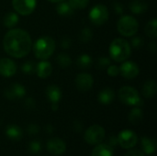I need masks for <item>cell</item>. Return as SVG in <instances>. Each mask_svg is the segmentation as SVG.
I'll list each match as a JSON object with an SVG mask.
<instances>
[{"mask_svg": "<svg viewBox=\"0 0 157 156\" xmlns=\"http://www.w3.org/2000/svg\"><path fill=\"white\" fill-rule=\"evenodd\" d=\"M5 51L13 58H23L32 49V40L29 34L21 29L8 30L3 39Z\"/></svg>", "mask_w": 157, "mask_h": 156, "instance_id": "6da1fadb", "label": "cell"}, {"mask_svg": "<svg viewBox=\"0 0 157 156\" xmlns=\"http://www.w3.org/2000/svg\"><path fill=\"white\" fill-rule=\"evenodd\" d=\"M55 50V41L50 36L40 37L36 40L33 45V52L37 59L47 60L49 59Z\"/></svg>", "mask_w": 157, "mask_h": 156, "instance_id": "7a4b0ae2", "label": "cell"}, {"mask_svg": "<svg viewBox=\"0 0 157 156\" xmlns=\"http://www.w3.org/2000/svg\"><path fill=\"white\" fill-rule=\"evenodd\" d=\"M132 52L131 45L123 39H115L109 46L110 58L115 62L121 63L126 61Z\"/></svg>", "mask_w": 157, "mask_h": 156, "instance_id": "3957f363", "label": "cell"}, {"mask_svg": "<svg viewBox=\"0 0 157 156\" xmlns=\"http://www.w3.org/2000/svg\"><path fill=\"white\" fill-rule=\"evenodd\" d=\"M118 31L124 37H132L139 29L138 20L132 16H122L118 21Z\"/></svg>", "mask_w": 157, "mask_h": 156, "instance_id": "277c9868", "label": "cell"}, {"mask_svg": "<svg viewBox=\"0 0 157 156\" xmlns=\"http://www.w3.org/2000/svg\"><path fill=\"white\" fill-rule=\"evenodd\" d=\"M120 100L128 106H134L141 108L144 105V101L139 96L137 90L132 86H123L119 91Z\"/></svg>", "mask_w": 157, "mask_h": 156, "instance_id": "5b68a950", "label": "cell"}, {"mask_svg": "<svg viewBox=\"0 0 157 156\" xmlns=\"http://www.w3.org/2000/svg\"><path fill=\"white\" fill-rule=\"evenodd\" d=\"M105 130L99 125H93L89 127L85 132V140L90 145H97L102 143L105 139Z\"/></svg>", "mask_w": 157, "mask_h": 156, "instance_id": "8992f818", "label": "cell"}, {"mask_svg": "<svg viewBox=\"0 0 157 156\" xmlns=\"http://www.w3.org/2000/svg\"><path fill=\"white\" fill-rule=\"evenodd\" d=\"M109 16V9L104 5H96L89 12V18L94 25L99 26L108 21Z\"/></svg>", "mask_w": 157, "mask_h": 156, "instance_id": "52a82bcc", "label": "cell"}, {"mask_svg": "<svg viewBox=\"0 0 157 156\" xmlns=\"http://www.w3.org/2000/svg\"><path fill=\"white\" fill-rule=\"evenodd\" d=\"M118 143L123 149H130L134 147L138 143L137 134L130 130H124L118 135Z\"/></svg>", "mask_w": 157, "mask_h": 156, "instance_id": "ba28073f", "label": "cell"}, {"mask_svg": "<svg viewBox=\"0 0 157 156\" xmlns=\"http://www.w3.org/2000/svg\"><path fill=\"white\" fill-rule=\"evenodd\" d=\"M36 5V0H12V6L15 11L21 16L30 15L34 11Z\"/></svg>", "mask_w": 157, "mask_h": 156, "instance_id": "9c48e42d", "label": "cell"}, {"mask_svg": "<svg viewBox=\"0 0 157 156\" xmlns=\"http://www.w3.org/2000/svg\"><path fill=\"white\" fill-rule=\"evenodd\" d=\"M120 73L126 79H133L136 76H138L140 73V69L135 63L128 61V62H124L121 64L120 68Z\"/></svg>", "mask_w": 157, "mask_h": 156, "instance_id": "30bf717a", "label": "cell"}, {"mask_svg": "<svg viewBox=\"0 0 157 156\" xmlns=\"http://www.w3.org/2000/svg\"><path fill=\"white\" fill-rule=\"evenodd\" d=\"M94 84L93 76L86 73H81L79 74L75 78V86L78 88V90L86 92L92 88Z\"/></svg>", "mask_w": 157, "mask_h": 156, "instance_id": "8fae6325", "label": "cell"}, {"mask_svg": "<svg viewBox=\"0 0 157 156\" xmlns=\"http://www.w3.org/2000/svg\"><path fill=\"white\" fill-rule=\"evenodd\" d=\"M47 150L53 155H61L66 150L65 143L59 138H52L47 142Z\"/></svg>", "mask_w": 157, "mask_h": 156, "instance_id": "7c38bea8", "label": "cell"}, {"mask_svg": "<svg viewBox=\"0 0 157 156\" xmlns=\"http://www.w3.org/2000/svg\"><path fill=\"white\" fill-rule=\"evenodd\" d=\"M17 72L16 63L8 58H0V74L4 77H11Z\"/></svg>", "mask_w": 157, "mask_h": 156, "instance_id": "4fadbf2b", "label": "cell"}, {"mask_svg": "<svg viewBox=\"0 0 157 156\" xmlns=\"http://www.w3.org/2000/svg\"><path fill=\"white\" fill-rule=\"evenodd\" d=\"M25 95H26V89L20 84H14L11 86L7 87L5 91L6 97L10 100L21 99Z\"/></svg>", "mask_w": 157, "mask_h": 156, "instance_id": "5bb4252c", "label": "cell"}, {"mask_svg": "<svg viewBox=\"0 0 157 156\" xmlns=\"http://www.w3.org/2000/svg\"><path fill=\"white\" fill-rule=\"evenodd\" d=\"M46 96L52 105H58L62 97V91L59 86L51 85L46 88Z\"/></svg>", "mask_w": 157, "mask_h": 156, "instance_id": "9a60e30c", "label": "cell"}, {"mask_svg": "<svg viewBox=\"0 0 157 156\" xmlns=\"http://www.w3.org/2000/svg\"><path fill=\"white\" fill-rule=\"evenodd\" d=\"M35 72L37 73V74L40 78H42V79L47 78L51 75V74L52 72V64L49 62L43 60L40 63H39L38 64H36Z\"/></svg>", "mask_w": 157, "mask_h": 156, "instance_id": "2e32d148", "label": "cell"}, {"mask_svg": "<svg viewBox=\"0 0 157 156\" xmlns=\"http://www.w3.org/2000/svg\"><path fill=\"white\" fill-rule=\"evenodd\" d=\"M141 146L143 153L148 155L154 154L156 151V142L155 139L149 137H144L141 140Z\"/></svg>", "mask_w": 157, "mask_h": 156, "instance_id": "e0dca14e", "label": "cell"}, {"mask_svg": "<svg viewBox=\"0 0 157 156\" xmlns=\"http://www.w3.org/2000/svg\"><path fill=\"white\" fill-rule=\"evenodd\" d=\"M114 97H115L114 91L111 88H109V87H107V88L102 89L99 92L98 96V101L101 104H103V105H109V104H110L114 100Z\"/></svg>", "mask_w": 157, "mask_h": 156, "instance_id": "ac0fdd59", "label": "cell"}, {"mask_svg": "<svg viewBox=\"0 0 157 156\" xmlns=\"http://www.w3.org/2000/svg\"><path fill=\"white\" fill-rule=\"evenodd\" d=\"M6 135L12 141H19L23 136V131L21 128L17 125H8L6 128Z\"/></svg>", "mask_w": 157, "mask_h": 156, "instance_id": "d6986e66", "label": "cell"}, {"mask_svg": "<svg viewBox=\"0 0 157 156\" xmlns=\"http://www.w3.org/2000/svg\"><path fill=\"white\" fill-rule=\"evenodd\" d=\"M91 156H113V148L108 143H99L94 148Z\"/></svg>", "mask_w": 157, "mask_h": 156, "instance_id": "ffe728a7", "label": "cell"}, {"mask_svg": "<svg viewBox=\"0 0 157 156\" xmlns=\"http://www.w3.org/2000/svg\"><path fill=\"white\" fill-rule=\"evenodd\" d=\"M156 83L155 80H147L142 89V93L144 95V97H147V98H152L155 96L156 94Z\"/></svg>", "mask_w": 157, "mask_h": 156, "instance_id": "44dd1931", "label": "cell"}, {"mask_svg": "<svg viewBox=\"0 0 157 156\" xmlns=\"http://www.w3.org/2000/svg\"><path fill=\"white\" fill-rule=\"evenodd\" d=\"M148 8L147 4L143 0H133L130 4V9L133 14H143Z\"/></svg>", "mask_w": 157, "mask_h": 156, "instance_id": "7402d4cb", "label": "cell"}, {"mask_svg": "<svg viewBox=\"0 0 157 156\" xmlns=\"http://www.w3.org/2000/svg\"><path fill=\"white\" fill-rule=\"evenodd\" d=\"M56 10H57V13L63 17H68V16L73 15L74 13V8L69 5V3L63 2V1L59 2V4L56 6Z\"/></svg>", "mask_w": 157, "mask_h": 156, "instance_id": "603a6c76", "label": "cell"}, {"mask_svg": "<svg viewBox=\"0 0 157 156\" xmlns=\"http://www.w3.org/2000/svg\"><path fill=\"white\" fill-rule=\"evenodd\" d=\"M17 22H18V16H17V14H16L14 12L7 13L4 17V19H3L4 25L8 29H11V28L15 27Z\"/></svg>", "mask_w": 157, "mask_h": 156, "instance_id": "cb8c5ba5", "label": "cell"}, {"mask_svg": "<svg viewBox=\"0 0 157 156\" xmlns=\"http://www.w3.org/2000/svg\"><path fill=\"white\" fill-rule=\"evenodd\" d=\"M144 118V112L139 107H135L133 109L129 114V120L132 124H137L139 123Z\"/></svg>", "mask_w": 157, "mask_h": 156, "instance_id": "d4e9b609", "label": "cell"}, {"mask_svg": "<svg viewBox=\"0 0 157 156\" xmlns=\"http://www.w3.org/2000/svg\"><path fill=\"white\" fill-rule=\"evenodd\" d=\"M76 64L81 69H87L92 64V58L87 54H81L76 60Z\"/></svg>", "mask_w": 157, "mask_h": 156, "instance_id": "484cf974", "label": "cell"}, {"mask_svg": "<svg viewBox=\"0 0 157 156\" xmlns=\"http://www.w3.org/2000/svg\"><path fill=\"white\" fill-rule=\"evenodd\" d=\"M156 24L157 20L155 18L151 21H149L147 23V25L145 26V34L152 39H155L157 37Z\"/></svg>", "mask_w": 157, "mask_h": 156, "instance_id": "4316f807", "label": "cell"}, {"mask_svg": "<svg viewBox=\"0 0 157 156\" xmlns=\"http://www.w3.org/2000/svg\"><path fill=\"white\" fill-rule=\"evenodd\" d=\"M56 61H57L58 65L62 68H66V67L70 66L72 63V60H71L70 56L67 55L66 53H60L57 56Z\"/></svg>", "mask_w": 157, "mask_h": 156, "instance_id": "83f0119b", "label": "cell"}, {"mask_svg": "<svg viewBox=\"0 0 157 156\" xmlns=\"http://www.w3.org/2000/svg\"><path fill=\"white\" fill-rule=\"evenodd\" d=\"M92 37H93V33H92L91 29L88 28H85L81 30V32L79 34V40L81 42L86 43L92 40Z\"/></svg>", "mask_w": 157, "mask_h": 156, "instance_id": "f1b7e54d", "label": "cell"}, {"mask_svg": "<svg viewBox=\"0 0 157 156\" xmlns=\"http://www.w3.org/2000/svg\"><path fill=\"white\" fill-rule=\"evenodd\" d=\"M28 150L30 154H39L40 151H41V143L40 142L37 141V140H34V141H31L29 143V146H28Z\"/></svg>", "mask_w": 157, "mask_h": 156, "instance_id": "f546056e", "label": "cell"}, {"mask_svg": "<svg viewBox=\"0 0 157 156\" xmlns=\"http://www.w3.org/2000/svg\"><path fill=\"white\" fill-rule=\"evenodd\" d=\"M68 3L74 9H83L88 6L89 0H69Z\"/></svg>", "mask_w": 157, "mask_h": 156, "instance_id": "4dcf8cb0", "label": "cell"}, {"mask_svg": "<svg viewBox=\"0 0 157 156\" xmlns=\"http://www.w3.org/2000/svg\"><path fill=\"white\" fill-rule=\"evenodd\" d=\"M21 69H22V72L23 73H25L27 74H30L33 72H35V70H36V64L33 62L29 61V62H26V63H24L22 64Z\"/></svg>", "mask_w": 157, "mask_h": 156, "instance_id": "1f68e13d", "label": "cell"}, {"mask_svg": "<svg viewBox=\"0 0 157 156\" xmlns=\"http://www.w3.org/2000/svg\"><path fill=\"white\" fill-rule=\"evenodd\" d=\"M110 65V59L108 57H100L97 61V68L100 70H104Z\"/></svg>", "mask_w": 157, "mask_h": 156, "instance_id": "d6a6232c", "label": "cell"}, {"mask_svg": "<svg viewBox=\"0 0 157 156\" xmlns=\"http://www.w3.org/2000/svg\"><path fill=\"white\" fill-rule=\"evenodd\" d=\"M132 45L133 48L139 49V48H141V47L144 45V40H143L142 37H140V36L133 37V38L132 39Z\"/></svg>", "mask_w": 157, "mask_h": 156, "instance_id": "836d02e7", "label": "cell"}, {"mask_svg": "<svg viewBox=\"0 0 157 156\" xmlns=\"http://www.w3.org/2000/svg\"><path fill=\"white\" fill-rule=\"evenodd\" d=\"M107 72H108V74L109 76H114L115 77L120 74V68L118 66H116V65H109L108 67Z\"/></svg>", "mask_w": 157, "mask_h": 156, "instance_id": "e575fe53", "label": "cell"}, {"mask_svg": "<svg viewBox=\"0 0 157 156\" xmlns=\"http://www.w3.org/2000/svg\"><path fill=\"white\" fill-rule=\"evenodd\" d=\"M27 131L29 135H35L37 133H39L40 131V127L37 124H29L27 128Z\"/></svg>", "mask_w": 157, "mask_h": 156, "instance_id": "d590c367", "label": "cell"}, {"mask_svg": "<svg viewBox=\"0 0 157 156\" xmlns=\"http://www.w3.org/2000/svg\"><path fill=\"white\" fill-rule=\"evenodd\" d=\"M71 44H72V40L70 38H68V37H64L61 40V47L63 49H65L66 50V49L70 48L71 47Z\"/></svg>", "mask_w": 157, "mask_h": 156, "instance_id": "8d00e7d4", "label": "cell"}, {"mask_svg": "<svg viewBox=\"0 0 157 156\" xmlns=\"http://www.w3.org/2000/svg\"><path fill=\"white\" fill-rule=\"evenodd\" d=\"M113 8L115 10L116 14H118V15H121L123 13V10H124L123 9V6L121 3H115L113 5Z\"/></svg>", "mask_w": 157, "mask_h": 156, "instance_id": "74e56055", "label": "cell"}, {"mask_svg": "<svg viewBox=\"0 0 157 156\" xmlns=\"http://www.w3.org/2000/svg\"><path fill=\"white\" fill-rule=\"evenodd\" d=\"M125 156H144V154L140 150H132L128 152Z\"/></svg>", "mask_w": 157, "mask_h": 156, "instance_id": "f35d334b", "label": "cell"}, {"mask_svg": "<svg viewBox=\"0 0 157 156\" xmlns=\"http://www.w3.org/2000/svg\"><path fill=\"white\" fill-rule=\"evenodd\" d=\"M35 100L33 99V98H31V97H29V98H28L27 100H26V107L28 108H29V109H32V108H35Z\"/></svg>", "mask_w": 157, "mask_h": 156, "instance_id": "ab89813d", "label": "cell"}, {"mask_svg": "<svg viewBox=\"0 0 157 156\" xmlns=\"http://www.w3.org/2000/svg\"><path fill=\"white\" fill-rule=\"evenodd\" d=\"M108 144H109V146H111L112 148L115 147L117 144H119V143H118V138H117L116 136H111V137L109 138V140Z\"/></svg>", "mask_w": 157, "mask_h": 156, "instance_id": "60d3db41", "label": "cell"}, {"mask_svg": "<svg viewBox=\"0 0 157 156\" xmlns=\"http://www.w3.org/2000/svg\"><path fill=\"white\" fill-rule=\"evenodd\" d=\"M149 50L153 52V53H155V51H156V43L154 41V42H151L150 44H149Z\"/></svg>", "mask_w": 157, "mask_h": 156, "instance_id": "b9f144b4", "label": "cell"}, {"mask_svg": "<svg viewBox=\"0 0 157 156\" xmlns=\"http://www.w3.org/2000/svg\"><path fill=\"white\" fill-rule=\"evenodd\" d=\"M45 129H46V132L47 133H52L53 132V127L52 125H47L45 127Z\"/></svg>", "mask_w": 157, "mask_h": 156, "instance_id": "7bdbcfd3", "label": "cell"}, {"mask_svg": "<svg viewBox=\"0 0 157 156\" xmlns=\"http://www.w3.org/2000/svg\"><path fill=\"white\" fill-rule=\"evenodd\" d=\"M52 3H57V2H60V1H63V0H48Z\"/></svg>", "mask_w": 157, "mask_h": 156, "instance_id": "ee69618b", "label": "cell"}]
</instances>
